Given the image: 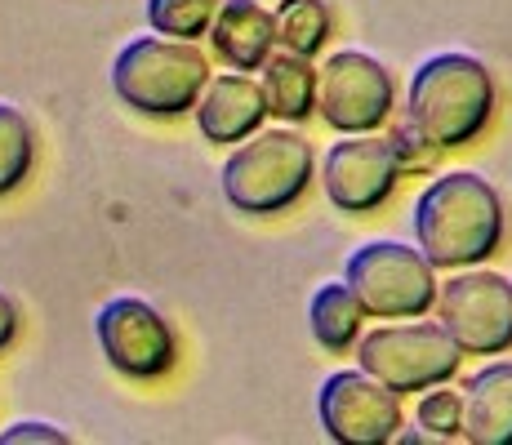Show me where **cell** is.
<instances>
[{"instance_id": "6da1fadb", "label": "cell", "mask_w": 512, "mask_h": 445, "mask_svg": "<svg viewBox=\"0 0 512 445\" xmlns=\"http://www.w3.org/2000/svg\"><path fill=\"white\" fill-rule=\"evenodd\" d=\"M415 245L432 267H472L486 263L504 245V201L499 192L472 170H450L432 178L419 192L415 210Z\"/></svg>"}, {"instance_id": "7a4b0ae2", "label": "cell", "mask_w": 512, "mask_h": 445, "mask_svg": "<svg viewBox=\"0 0 512 445\" xmlns=\"http://www.w3.org/2000/svg\"><path fill=\"white\" fill-rule=\"evenodd\" d=\"M490 116H495V81H490L481 58L446 49V54H432L415 67L406 121L441 152L468 147L490 125Z\"/></svg>"}, {"instance_id": "3957f363", "label": "cell", "mask_w": 512, "mask_h": 445, "mask_svg": "<svg viewBox=\"0 0 512 445\" xmlns=\"http://www.w3.org/2000/svg\"><path fill=\"white\" fill-rule=\"evenodd\" d=\"M312 170H317V156H312V143L303 134L254 130L250 138L236 143V152L219 170L223 201L236 214H250V219L285 214L312 187Z\"/></svg>"}, {"instance_id": "277c9868", "label": "cell", "mask_w": 512, "mask_h": 445, "mask_svg": "<svg viewBox=\"0 0 512 445\" xmlns=\"http://www.w3.org/2000/svg\"><path fill=\"white\" fill-rule=\"evenodd\" d=\"M205 81H210V58L192 41H174V36H134L112 58L116 98L152 121H174L192 112Z\"/></svg>"}, {"instance_id": "5b68a950", "label": "cell", "mask_w": 512, "mask_h": 445, "mask_svg": "<svg viewBox=\"0 0 512 445\" xmlns=\"http://www.w3.org/2000/svg\"><path fill=\"white\" fill-rule=\"evenodd\" d=\"M437 267L406 241H366L343 267V285L357 294L361 312L379 321H410L437 303Z\"/></svg>"}, {"instance_id": "8992f818", "label": "cell", "mask_w": 512, "mask_h": 445, "mask_svg": "<svg viewBox=\"0 0 512 445\" xmlns=\"http://www.w3.org/2000/svg\"><path fill=\"white\" fill-rule=\"evenodd\" d=\"M357 370L379 379L383 388L401 392H428L432 383H450L459 370L455 339L441 330V321H415L406 325H379L370 334H357Z\"/></svg>"}, {"instance_id": "52a82bcc", "label": "cell", "mask_w": 512, "mask_h": 445, "mask_svg": "<svg viewBox=\"0 0 512 445\" xmlns=\"http://www.w3.org/2000/svg\"><path fill=\"white\" fill-rule=\"evenodd\" d=\"M437 321L468 356H499L512 348V281L486 267H464L437 285Z\"/></svg>"}, {"instance_id": "ba28073f", "label": "cell", "mask_w": 512, "mask_h": 445, "mask_svg": "<svg viewBox=\"0 0 512 445\" xmlns=\"http://www.w3.org/2000/svg\"><path fill=\"white\" fill-rule=\"evenodd\" d=\"M392 72L361 49H339L317 67V112L339 134H370L392 116Z\"/></svg>"}, {"instance_id": "9c48e42d", "label": "cell", "mask_w": 512, "mask_h": 445, "mask_svg": "<svg viewBox=\"0 0 512 445\" xmlns=\"http://www.w3.org/2000/svg\"><path fill=\"white\" fill-rule=\"evenodd\" d=\"M94 334L107 365L125 379H161L174 370V330L147 299L116 294L94 316Z\"/></svg>"}, {"instance_id": "30bf717a", "label": "cell", "mask_w": 512, "mask_h": 445, "mask_svg": "<svg viewBox=\"0 0 512 445\" xmlns=\"http://www.w3.org/2000/svg\"><path fill=\"white\" fill-rule=\"evenodd\" d=\"M317 419L334 445H388L401 432V401L366 370H334L317 392Z\"/></svg>"}, {"instance_id": "8fae6325", "label": "cell", "mask_w": 512, "mask_h": 445, "mask_svg": "<svg viewBox=\"0 0 512 445\" xmlns=\"http://www.w3.org/2000/svg\"><path fill=\"white\" fill-rule=\"evenodd\" d=\"M401 178V165L392 156V143L379 134H339V143L326 152L321 187L330 205L343 214H374L392 196Z\"/></svg>"}, {"instance_id": "7c38bea8", "label": "cell", "mask_w": 512, "mask_h": 445, "mask_svg": "<svg viewBox=\"0 0 512 445\" xmlns=\"http://www.w3.org/2000/svg\"><path fill=\"white\" fill-rule=\"evenodd\" d=\"M192 112L205 143H241V138H250L263 125L268 107H263L259 81H250L245 72H228L205 81Z\"/></svg>"}, {"instance_id": "4fadbf2b", "label": "cell", "mask_w": 512, "mask_h": 445, "mask_svg": "<svg viewBox=\"0 0 512 445\" xmlns=\"http://www.w3.org/2000/svg\"><path fill=\"white\" fill-rule=\"evenodd\" d=\"M205 36H210L219 63H228L232 72H259V63L277 45L272 9H263L259 0H219Z\"/></svg>"}, {"instance_id": "5bb4252c", "label": "cell", "mask_w": 512, "mask_h": 445, "mask_svg": "<svg viewBox=\"0 0 512 445\" xmlns=\"http://www.w3.org/2000/svg\"><path fill=\"white\" fill-rule=\"evenodd\" d=\"M464 437L468 445H512V361H495L464 383Z\"/></svg>"}, {"instance_id": "9a60e30c", "label": "cell", "mask_w": 512, "mask_h": 445, "mask_svg": "<svg viewBox=\"0 0 512 445\" xmlns=\"http://www.w3.org/2000/svg\"><path fill=\"white\" fill-rule=\"evenodd\" d=\"M259 72H263V81H259L263 107H268L277 121L299 125L317 112V67H312V58L281 49V54L263 58Z\"/></svg>"}, {"instance_id": "2e32d148", "label": "cell", "mask_w": 512, "mask_h": 445, "mask_svg": "<svg viewBox=\"0 0 512 445\" xmlns=\"http://www.w3.org/2000/svg\"><path fill=\"white\" fill-rule=\"evenodd\" d=\"M361 321H366V312H361L357 294L348 290L343 281H326L317 285V294H312L308 303V330L312 339L321 343L326 352H348L352 343H357L361 334Z\"/></svg>"}, {"instance_id": "e0dca14e", "label": "cell", "mask_w": 512, "mask_h": 445, "mask_svg": "<svg viewBox=\"0 0 512 445\" xmlns=\"http://www.w3.org/2000/svg\"><path fill=\"white\" fill-rule=\"evenodd\" d=\"M272 32L290 54H321V45L330 41V5L326 0H281L272 9Z\"/></svg>"}, {"instance_id": "ac0fdd59", "label": "cell", "mask_w": 512, "mask_h": 445, "mask_svg": "<svg viewBox=\"0 0 512 445\" xmlns=\"http://www.w3.org/2000/svg\"><path fill=\"white\" fill-rule=\"evenodd\" d=\"M36 161V134L32 121L14 103H0V196L18 192Z\"/></svg>"}, {"instance_id": "d6986e66", "label": "cell", "mask_w": 512, "mask_h": 445, "mask_svg": "<svg viewBox=\"0 0 512 445\" xmlns=\"http://www.w3.org/2000/svg\"><path fill=\"white\" fill-rule=\"evenodd\" d=\"M219 0H147V27L156 36H174V41H201L214 23Z\"/></svg>"}, {"instance_id": "ffe728a7", "label": "cell", "mask_w": 512, "mask_h": 445, "mask_svg": "<svg viewBox=\"0 0 512 445\" xmlns=\"http://www.w3.org/2000/svg\"><path fill=\"white\" fill-rule=\"evenodd\" d=\"M419 428L428 441H455L464 432V392L432 383L428 397L419 401Z\"/></svg>"}, {"instance_id": "44dd1931", "label": "cell", "mask_w": 512, "mask_h": 445, "mask_svg": "<svg viewBox=\"0 0 512 445\" xmlns=\"http://www.w3.org/2000/svg\"><path fill=\"white\" fill-rule=\"evenodd\" d=\"M388 143H392V156H397L401 174L406 170H432V165H437V152H441V147L428 143V138H423L410 121H401L397 130L388 134Z\"/></svg>"}, {"instance_id": "7402d4cb", "label": "cell", "mask_w": 512, "mask_h": 445, "mask_svg": "<svg viewBox=\"0 0 512 445\" xmlns=\"http://www.w3.org/2000/svg\"><path fill=\"white\" fill-rule=\"evenodd\" d=\"M23 441H49V445H67L63 428H54V423H36V419H23V423H9L5 432H0V445H23Z\"/></svg>"}, {"instance_id": "603a6c76", "label": "cell", "mask_w": 512, "mask_h": 445, "mask_svg": "<svg viewBox=\"0 0 512 445\" xmlns=\"http://www.w3.org/2000/svg\"><path fill=\"white\" fill-rule=\"evenodd\" d=\"M14 339H18V303L0 290V352H5Z\"/></svg>"}]
</instances>
